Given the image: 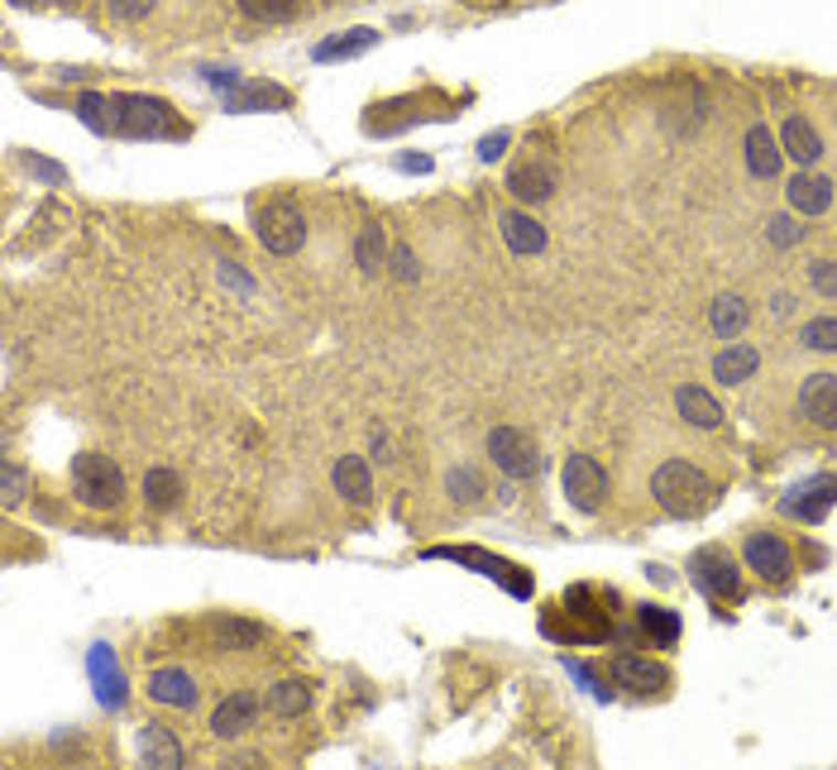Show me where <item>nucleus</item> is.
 <instances>
[{
	"label": "nucleus",
	"mask_w": 837,
	"mask_h": 770,
	"mask_svg": "<svg viewBox=\"0 0 837 770\" xmlns=\"http://www.w3.org/2000/svg\"><path fill=\"white\" fill-rule=\"evenodd\" d=\"M651 493H656V503L666 507L670 517H685V521L703 517L713 507V498H718L713 478L703 474L699 464H689V460H666L660 464L656 478H651Z\"/></svg>",
	"instance_id": "1"
},
{
	"label": "nucleus",
	"mask_w": 837,
	"mask_h": 770,
	"mask_svg": "<svg viewBox=\"0 0 837 770\" xmlns=\"http://www.w3.org/2000/svg\"><path fill=\"white\" fill-rule=\"evenodd\" d=\"M72 493H77V503L96 507V513L120 507V498H125L120 464L106 460V455H77V460H72Z\"/></svg>",
	"instance_id": "2"
},
{
	"label": "nucleus",
	"mask_w": 837,
	"mask_h": 770,
	"mask_svg": "<svg viewBox=\"0 0 837 770\" xmlns=\"http://www.w3.org/2000/svg\"><path fill=\"white\" fill-rule=\"evenodd\" d=\"M110 129L125 139H158L172 129V110L153 96H110Z\"/></svg>",
	"instance_id": "3"
},
{
	"label": "nucleus",
	"mask_w": 837,
	"mask_h": 770,
	"mask_svg": "<svg viewBox=\"0 0 837 770\" xmlns=\"http://www.w3.org/2000/svg\"><path fill=\"white\" fill-rule=\"evenodd\" d=\"M254 235H258V244H264L268 254L287 259V254H297L301 244H307V215H301L293 201H273V207L258 211Z\"/></svg>",
	"instance_id": "4"
},
{
	"label": "nucleus",
	"mask_w": 837,
	"mask_h": 770,
	"mask_svg": "<svg viewBox=\"0 0 837 770\" xmlns=\"http://www.w3.org/2000/svg\"><path fill=\"white\" fill-rule=\"evenodd\" d=\"M488 460H494V470H502L508 478L541 474L537 441H531L527 431H517V426H494V431H488Z\"/></svg>",
	"instance_id": "5"
},
{
	"label": "nucleus",
	"mask_w": 837,
	"mask_h": 770,
	"mask_svg": "<svg viewBox=\"0 0 837 770\" xmlns=\"http://www.w3.org/2000/svg\"><path fill=\"white\" fill-rule=\"evenodd\" d=\"M560 484H565V498L580 507V513H598L608 503V474L594 455H570L565 470H560Z\"/></svg>",
	"instance_id": "6"
},
{
	"label": "nucleus",
	"mask_w": 837,
	"mask_h": 770,
	"mask_svg": "<svg viewBox=\"0 0 837 770\" xmlns=\"http://www.w3.org/2000/svg\"><path fill=\"white\" fill-rule=\"evenodd\" d=\"M689 574H695V584L709 593V599H738V593H742L738 565H732V556H728V550H718V546L695 550V560H689Z\"/></svg>",
	"instance_id": "7"
},
{
	"label": "nucleus",
	"mask_w": 837,
	"mask_h": 770,
	"mask_svg": "<svg viewBox=\"0 0 837 770\" xmlns=\"http://www.w3.org/2000/svg\"><path fill=\"white\" fill-rule=\"evenodd\" d=\"M833 503H837V478L833 474H814V478H804V484H795V488L785 493L781 513L785 517H799L804 527H818V521L833 513Z\"/></svg>",
	"instance_id": "8"
},
{
	"label": "nucleus",
	"mask_w": 837,
	"mask_h": 770,
	"mask_svg": "<svg viewBox=\"0 0 837 770\" xmlns=\"http://www.w3.org/2000/svg\"><path fill=\"white\" fill-rule=\"evenodd\" d=\"M431 560H455V565H474V570H484L488 579H498L502 589L512 593V599H527L531 593V579L517 570V565L508 560H498V556H484V550H451V546H441V550H426Z\"/></svg>",
	"instance_id": "9"
},
{
	"label": "nucleus",
	"mask_w": 837,
	"mask_h": 770,
	"mask_svg": "<svg viewBox=\"0 0 837 770\" xmlns=\"http://www.w3.org/2000/svg\"><path fill=\"white\" fill-rule=\"evenodd\" d=\"M746 565H752V574L771 579V584H785V579L795 574V560H790V546H785L775 531H756V536H746Z\"/></svg>",
	"instance_id": "10"
},
{
	"label": "nucleus",
	"mask_w": 837,
	"mask_h": 770,
	"mask_svg": "<svg viewBox=\"0 0 837 770\" xmlns=\"http://www.w3.org/2000/svg\"><path fill=\"white\" fill-rule=\"evenodd\" d=\"M799 412L818 431H837V373H809L799 388Z\"/></svg>",
	"instance_id": "11"
},
{
	"label": "nucleus",
	"mask_w": 837,
	"mask_h": 770,
	"mask_svg": "<svg viewBox=\"0 0 837 770\" xmlns=\"http://www.w3.org/2000/svg\"><path fill=\"white\" fill-rule=\"evenodd\" d=\"M254 718H258V699L250 689H235L230 699H221V708L211 714V732L221 737V742H235V737H244L254 728Z\"/></svg>",
	"instance_id": "12"
},
{
	"label": "nucleus",
	"mask_w": 837,
	"mask_h": 770,
	"mask_svg": "<svg viewBox=\"0 0 837 770\" xmlns=\"http://www.w3.org/2000/svg\"><path fill=\"white\" fill-rule=\"evenodd\" d=\"M833 178H824V172H809V168H799L795 178H790L785 187V197H790V207H795L799 215H824L833 207Z\"/></svg>",
	"instance_id": "13"
},
{
	"label": "nucleus",
	"mask_w": 837,
	"mask_h": 770,
	"mask_svg": "<svg viewBox=\"0 0 837 770\" xmlns=\"http://www.w3.org/2000/svg\"><path fill=\"white\" fill-rule=\"evenodd\" d=\"M86 671L96 679V699L100 708H125V675H120V661H115L110 646H92V656H86Z\"/></svg>",
	"instance_id": "14"
},
{
	"label": "nucleus",
	"mask_w": 837,
	"mask_h": 770,
	"mask_svg": "<svg viewBox=\"0 0 837 770\" xmlns=\"http://www.w3.org/2000/svg\"><path fill=\"white\" fill-rule=\"evenodd\" d=\"M613 679L632 694H660L670 685V671L660 661H646V656H617L613 661Z\"/></svg>",
	"instance_id": "15"
},
{
	"label": "nucleus",
	"mask_w": 837,
	"mask_h": 770,
	"mask_svg": "<svg viewBox=\"0 0 837 770\" xmlns=\"http://www.w3.org/2000/svg\"><path fill=\"white\" fill-rule=\"evenodd\" d=\"M555 187H560V178H555L551 164H522V168L508 172V192H512L517 201H527V207H541V201H551Z\"/></svg>",
	"instance_id": "16"
},
{
	"label": "nucleus",
	"mask_w": 837,
	"mask_h": 770,
	"mask_svg": "<svg viewBox=\"0 0 837 770\" xmlns=\"http://www.w3.org/2000/svg\"><path fill=\"white\" fill-rule=\"evenodd\" d=\"M330 478H336V493L350 507H369L373 503V474H369V460L359 455H340L336 470H330Z\"/></svg>",
	"instance_id": "17"
},
{
	"label": "nucleus",
	"mask_w": 837,
	"mask_h": 770,
	"mask_svg": "<svg viewBox=\"0 0 837 770\" xmlns=\"http://www.w3.org/2000/svg\"><path fill=\"white\" fill-rule=\"evenodd\" d=\"M149 699L163 708H197V679L178 665H163V671L149 675Z\"/></svg>",
	"instance_id": "18"
},
{
	"label": "nucleus",
	"mask_w": 837,
	"mask_h": 770,
	"mask_svg": "<svg viewBox=\"0 0 837 770\" xmlns=\"http://www.w3.org/2000/svg\"><path fill=\"white\" fill-rule=\"evenodd\" d=\"M742 149H746V168H752V178H761V182L775 178V172H781V164H785L781 139H775L766 125H752V129H746Z\"/></svg>",
	"instance_id": "19"
},
{
	"label": "nucleus",
	"mask_w": 837,
	"mask_h": 770,
	"mask_svg": "<svg viewBox=\"0 0 837 770\" xmlns=\"http://www.w3.org/2000/svg\"><path fill=\"white\" fill-rule=\"evenodd\" d=\"M498 225H502V240H508V250H512V254L531 259V254H541V250H545V225H541L531 211H502V215H498Z\"/></svg>",
	"instance_id": "20"
},
{
	"label": "nucleus",
	"mask_w": 837,
	"mask_h": 770,
	"mask_svg": "<svg viewBox=\"0 0 837 770\" xmlns=\"http://www.w3.org/2000/svg\"><path fill=\"white\" fill-rule=\"evenodd\" d=\"M781 149L790 164H799V168H814L818 158H824V139H818V129L804 120V115H790L785 129H781Z\"/></svg>",
	"instance_id": "21"
},
{
	"label": "nucleus",
	"mask_w": 837,
	"mask_h": 770,
	"mask_svg": "<svg viewBox=\"0 0 837 770\" xmlns=\"http://www.w3.org/2000/svg\"><path fill=\"white\" fill-rule=\"evenodd\" d=\"M675 407H680V416L689 421V426H699V431L723 426V402H718L709 388H699V383H685L680 392H675Z\"/></svg>",
	"instance_id": "22"
},
{
	"label": "nucleus",
	"mask_w": 837,
	"mask_h": 770,
	"mask_svg": "<svg viewBox=\"0 0 837 770\" xmlns=\"http://www.w3.org/2000/svg\"><path fill=\"white\" fill-rule=\"evenodd\" d=\"M139 757L149 761V766L178 770L182 766V747H178V737H172L163 722H144V728H139Z\"/></svg>",
	"instance_id": "23"
},
{
	"label": "nucleus",
	"mask_w": 837,
	"mask_h": 770,
	"mask_svg": "<svg viewBox=\"0 0 837 770\" xmlns=\"http://www.w3.org/2000/svg\"><path fill=\"white\" fill-rule=\"evenodd\" d=\"M761 369V350L756 345H723L713 359V379L718 383H746Z\"/></svg>",
	"instance_id": "24"
},
{
	"label": "nucleus",
	"mask_w": 837,
	"mask_h": 770,
	"mask_svg": "<svg viewBox=\"0 0 837 770\" xmlns=\"http://www.w3.org/2000/svg\"><path fill=\"white\" fill-rule=\"evenodd\" d=\"M264 708L273 718H301L311 708V685L307 679H278V685L264 694Z\"/></svg>",
	"instance_id": "25"
},
{
	"label": "nucleus",
	"mask_w": 837,
	"mask_h": 770,
	"mask_svg": "<svg viewBox=\"0 0 837 770\" xmlns=\"http://www.w3.org/2000/svg\"><path fill=\"white\" fill-rule=\"evenodd\" d=\"M373 43H379V29H350V34H330L326 43H316L311 57L316 63H345L354 53H369Z\"/></svg>",
	"instance_id": "26"
},
{
	"label": "nucleus",
	"mask_w": 837,
	"mask_h": 770,
	"mask_svg": "<svg viewBox=\"0 0 837 770\" xmlns=\"http://www.w3.org/2000/svg\"><path fill=\"white\" fill-rule=\"evenodd\" d=\"M746 321H752V307H746V302L738 297V293H723L709 307V326L718 330V336L723 340H732V336H742L746 330Z\"/></svg>",
	"instance_id": "27"
},
{
	"label": "nucleus",
	"mask_w": 837,
	"mask_h": 770,
	"mask_svg": "<svg viewBox=\"0 0 837 770\" xmlns=\"http://www.w3.org/2000/svg\"><path fill=\"white\" fill-rule=\"evenodd\" d=\"M388 235L379 225H364L359 230V240H354V264H359V273L364 278H379V268H388Z\"/></svg>",
	"instance_id": "28"
},
{
	"label": "nucleus",
	"mask_w": 837,
	"mask_h": 770,
	"mask_svg": "<svg viewBox=\"0 0 837 770\" xmlns=\"http://www.w3.org/2000/svg\"><path fill=\"white\" fill-rule=\"evenodd\" d=\"M178 498H182V478L172 474V470H163V464H158V470L144 474V503H149L153 513H172V507H178Z\"/></svg>",
	"instance_id": "29"
},
{
	"label": "nucleus",
	"mask_w": 837,
	"mask_h": 770,
	"mask_svg": "<svg viewBox=\"0 0 837 770\" xmlns=\"http://www.w3.org/2000/svg\"><path fill=\"white\" fill-rule=\"evenodd\" d=\"M215 642H221L225 651H254L258 642H264V632H258L254 622H240V618H221V622H215Z\"/></svg>",
	"instance_id": "30"
},
{
	"label": "nucleus",
	"mask_w": 837,
	"mask_h": 770,
	"mask_svg": "<svg viewBox=\"0 0 837 770\" xmlns=\"http://www.w3.org/2000/svg\"><path fill=\"white\" fill-rule=\"evenodd\" d=\"M642 627L651 632L660 646H675V642H680V613H670V608L646 603V608H642Z\"/></svg>",
	"instance_id": "31"
},
{
	"label": "nucleus",
	"mask_w": 837,
	"mask_h": 770,
	"mask_svg": "<svg viewBox=\"0 0 837 770\" xmlns=\"http://www.w3.org/2000/svg\"><path fill=\"white\" fill-rule=\"evenodd\" d=\"M799 345L814 355H837V316H814V321L799 330Z\"/></svg>",
	"instance_id": "32"
},
{
	"label": "nucleus",
	"mask_w": 837,
	"mask_h": 770,
	"mask_svg": "<svg viewBox=\"0 0 837 770\" xmlns=\"http://www.w3.org/2000/svg\"><path fill=\"white\" fill-rule=\"evenodd\" d=\"M240 10L250 20H264V24H283L297 14V0H240Z\"/></svg>",
	"instance_id": "33"
},
{
	"label": "nucleus",
	"mask_w": 837,
	"mask_h": 770,
	"mask_svg": "<svg viewBox=\"0 0 837 770\" xmlns=\"http://www.w3.org/2000/svg\"><path fill=\"white\" fill-rule=\"evenodd\" d=\"M445 488H451V498H459V503H474V498H484V474L479 470H451V478H445Z\"/></svg>",
	"instance_id": "34"
},
{
	"label": "nucleus",
	"mask_w": 837,
	"mask_h": 770,
	"mask_svg": "<svg viewBox=\"0 0 837 770\" xmlns=\"http://www.w3.org/2000/svg\"><path fill=\"white\" fill-rule=\"evenodd\" d=\"M77 115L86 120V129H96V135H106V129H110V120H106V115H110V96L86 92V96L77 101Z\"/></svg>",
	"instance_id": "35"
},
{
	"label": "nucleus",
	"mask_w": 837,
	"mask_h": 770,
	"mask_svg": "<svg viewBox=\"0 0 837 770\" xmlns=\"http://www.w3.org/2000/svg\"><path fill=\"white\" fill-rule=\"evenodd\" d=\"M0 488H6V493H0L6 507H20L24 503V488H29V474L14 460H6V464H0Z\"/></svg>",
	"instance_id": "36"
},
{
	"label": "nucleus",
	"mask_w": 837,
	"mask_h": 770,
	"mask_svg": "<svg viewBox=\"0 0 837 770\" xmlns=\"http://www.w3.org/2000/svg\"><path fill=\"white\" fill-rule=\"evenodd\" d=\"M388 268H393L398 283H416V278H422V264H416V254L407 250V244H398V250L388 254Z\"/></svg>",
	"instance_id": "37"
},
{
	"label": "nucleus",
	"mask_w": 837,
	"mask_h": 770,
	"mask_svg": "<svg viewBox=\"0 0 837 770\" xmlns=\"http://www.w3.org/2000/svg\"><path fill=\"white\" fill-rule=\"evenodd\" d=\"M809 283L818 297H837V264L833 259H814L809 264Z\"/></svg>",
	"instance_id": "38"
},
{
	"label": "nucleus",
	"mask_w": 837,
	"mask_h": 770,
	"mask_svg": "<svg viewBox=\"0 0 837 770\" xmlns=\"http://www.w3.org/2000/svg\"><path fill=\"white\" fill-rule=\"evenodd\" d=\"M804 240V230L795 225V215H771V244L775 250H795Z\"/></svg>",
	"instance_id": "39"
},
{
	"label": "nucleus",
	"mask_w": 837,
	"mask_h": 770,
	"mask_svg": "<svg viewBox=\"0 0 837 770\" xmlns=\"http://www.w3.org/2000/svg\"><path fill=\"white\" fill-rule=\"evenodd\" d=\"M283 92H240L225 101V110H254V106H283Z\"/></svg>",
	"instance_id": "40"
},
{
	"label": "nucleus",
	"mask_w": 837,
	"mask_h": 770,
	"mask_svg": "<svg viewBox=\"0 0 837 770\" xmlns=\"http://www.w3.org/2000/svg\"><path fill=\"white\" fill-rule=\"evenodd\" d=\"M158 6V0H106V10L115 14V20H125V24H135V20H144Z\"/></svg>",
	"instance_id": "41"
},
{
	"label": "nucleus",
	"mask_w": 837,
	"mask_h": 770,
	"mask_svg": "<svg viewBox=\"0 0 837 770\" xmlns=\"http://www.w3.org/2000/svg\"><path fill=\"white\" fill-rule=\"evenodd\" d=\"M29 172H39L43 182H63V178H67L63 168H57V164H43V158H29Z\"/></svg>",
	"instance_id": "42"
},
{
	"label": "nucleus",
	"mask_w": 837,
	"mask_h": 770,
	"mask_svg": "<svg viewBox=\"0 0 837 770\" xmlns=\"http://www.w3.org/2000/svg\"><path fill=\"white\" fill-rule=\"evenodd\" d=\"M502 149H508V135H502V129H498V135H488V139L479 144V158H488V164H494V158H498Z\"/></svg>",
	"instance_id": "43"
},
{
	"label": "nucleus",
	"mask_w": 837,
	"mask_h": 770,
	"mask_svg": "<svg viewBox=\"0 0 837 770\" xmlns=\"http://www.w3.org/2000/svg\"><path fill=\"white\" fill-rule=\"evenodd\" d=\"M402 168L407 172H431V158H402Z\"/></svg>",
	"instance_id": "44"
},
{
	"label": "nucleus",
	"mask_w": 837,
	"mask_h": 770,
	"mask_svg": "<svg viewBox=\"0 0 837 770\" xmlns=\"http://www.w3.org/2000/svg\"><path fill=\"white\" fill-rule=\"evenodd\" d=\"M790 312H795V297L781 293V297H775V316H790Z\"/></svg>",
	"instance_id": "45"
},
{
	"label": "nucleus",
	"mask_w": 837,
	"mask_h": 770,
	"mask_svg": "<svg viewBox=\"0 0 837 770\" xmlns=\"http://www.w3.org/2000/svg\"><path fill=\"white\" fill-rule=\"evenodd\" d=\"M10 6H43V0H10Z\"/></svg>",
	"instance_id": "46"
}]
</instances>
